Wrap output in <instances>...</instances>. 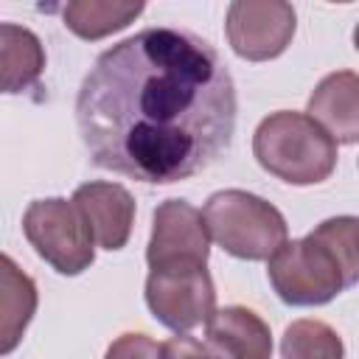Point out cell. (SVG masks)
<instances>
[{
  "instance_id": "obj_19",
  "label": "cell",
  "mask_w": 359,
  "mask_h": 359,
  "mask_svg": "<svg viewBox=\"0 0 359 359\" xmlns=\"http://www.w3.org/2000/svg\"><path fill=\"white\" fill-rule=\"evenodd\" d=\"M353 48L359 50V22H356V28H353Z\"/></svg>"
},
{
  "instance_id": "obj_2",
  "label": "cell",
  "mask_w": 359,
  "mask_h": 359,
  "mask_svg": "<svg viewBox=\"0 0 359 359\" xmlns=\"http://www.w3.org/2000/svg\"><path fill=\"white\" fill-rule=\"evenodd\" d=\"M252 154L264 171L289 185H317L337 168V143L303 112H272L252 135Z\"/></svg>"
},
{
  "instance_id": "obj_11",
  "label": "cell",
  "mask_w": 359,
  "mask_h": 359,
  "mask_svg": "<svg viewBox=\"0 0 359 359\" xmlns=\"http://www.w3.org/2000/svg\"><path fill=\"white\" fill-rule=\"evenodd\" d=\"M205 337L219 359H272L269 325L247 306L219 309Z\"/></svg>"
},
{
  "instance_id": "obj_15",
  "label": "cell",
  "mask_w": 359,
  "mask_h": 359,
  "mask_svg": "<svg viewBox=\"0 0 359 359\" xmlns=\"http://www.w3.org/2000/svg\"><path fill=\"white\" fill-rule=\"evenodd\" d=\"M283 359H345L339 334L323 320H294L280 339Z\"/></svg>"
},
{
  "instance_id": "obj_7",
  "label": "cell",
  "mask_w": 359,
  "mask_h": 359,
  "mask_svg": "<svg viewBox=\"0 0 359 359\" xmlns=\"http://www.w3.org/2000/svg\"><path fill=\"white\" fill-rule=\"evenodd\" d=\"M294 8L283 0H236L227 8L224 31L236 56L266 62L280 56L294 36Z\"/></svg>"
},
{
  "instance_id": "obj_4",
  "label": "cell",
  "mask_w": 359,
  "mask_h": 359,
  "mask_svg": "<svg viewBox=\"0 0 359 359\" xmlns=\"http://www.w3.org/2000/svg\"><path fill=\"white\" fill-rule=\"evenodd\" d=\"M266 275L275 294L289 306H325L348 289L337 252L314 233L286 241L269 258Z\"/></svg>"
},
{
  "instance_id": "obj_8",
  "label": "cell",
  "mask_w": 359,
  "mask_h": 359,
  "mask_svg": "<svg viewBox=\"0 0 359 359\" xmlns=\"http://www.w3.org/2000/svg\"><path fill=\"white\" fill-rule=\"evenodd\" d=\"M210 233L202 210L185 199H165L151 216V236L146 247L149 269L163 266H208Z\"/></svg>"
},
{
  "instance_id": "obj_10",
  "label": "cell",
  "mask_w": 359,
  "mask_h": 359,
  "mask_svg": "<svg viewBox=\"0 0 359 359\" xmlns=\"http://www.w3.org/2000/svg\"><path fill=\"white\" fill-rule=\"evenodd\" d=\"M309 118H314L334 143H359V73H328L309 95Z\"/></svg>"
},
{
  "instance_id": "obj_13",
  "label": "cell",
  "mask_w": 359,
  "mask_h": 359,
  "mask_svg": "<svg viewBox=\"0 0 359 359\" xmlns=\"http://www.w3.org/2000/svg\"><path fill=\"white\" fill-rule=\"evenodd\" d=\"M3 266V300H0V353H11L22 339L34 311H36V286L34 280L11 261V255L0 258Z\"/></svg>"
},
{
  "instance_id": "obj_17",
  "label": "cell",
  "mask_w": 359,
  "mask_h": 359,
  "mask_svg": "<svg viewBox=\"0 0 359 359\" xmlns=\"http://www.w3.org/2000/svg\"><path fill=\"white\" fill-rule=\"evenodd\" d=\"M163 345H157L146 334H121L109 348L104 359H160Z\"/></svg>"
},
{
  "instance_id": "obj_16",
  "label": "cell",
  "mask_w": 359,
  "mask_h": 359,
  "mask_svg": "<svg viewBox=\"0 0 359 359\" xmlns=\"http://www.w3.org/2000/svg\"><path fill=\"white\" fill-rule=\"evenodd\" d=\"M317 238H323L339 258L345 269L348 286L359 283V219L356 216H334L320 222L311 230Z\"/></svg>"
},
{
  "instance_id": "obj_6",
  "label": "cell",
  "mask_w": 359,
  "mask_h": 359,
  "mask_svg": "<svg viewBox=\"0 0 359 359\" xmlns=\"http://www.w3.org/2000/svg\"><path fill=\"white\" fill-rule=\"evenodd\" d=\"M146 306L154 320L177 334L208 325L216 309V289L208 266H163L146 278Z\"/></svg>"
},
{
  "instance_id": "obj_5",
  "label": "cell",
  "mask_w": 359,
  "mask_h": 359,
  "mask_svg": "<svg viewBox=\"0 0 359 359\" xmlns=\"http://www.w3.org/2000/svg\"><path fill=\"white\" fill-rule=\"evenodd\" d=\"M22 233L59 275H81L95 261V238L73 199H34L22 216Z\"/></svg>"
},
{
  "instance_id": "obj_1",
  "label": "cell",
  "mask_w": 359,
  "mask_h": 359,
  "mask_svg": "<svg viewBox=\"0 0 359 359\" xmlns=\"http://www.w3.org/2000/svg\"><path fill=\"white\" fill-rule=\"evenodd\" d=\"M236 84L216 48L180 28H146L104 50L76 95L93 165L171 185L213 165L236 132Z\"/></svg>"
},
{
  "instance_id": "obj_9",
  "label": "cell",
  "mask_w": 359,
  "mask_h": 359,
  "mask_svg": "<svg viewBox=\"0 0 359 359\" xmlns=\"http://www.w3.org/2000/svg\"><path fill=\"white\" fill-rule=\"evenodd\" d=\"M98 247L115 252L123 250L135 224V199L118 182H84L73 194Z\"/></svg>"
},
{
  "instance_id": "obj_3",
  "label": "cell",
  "mask_w": 359,
  "mask_h": 359,
  "mask_svg": "<svg viewBox=\"0 0 359 359\" xmlns=\"http://www.w3.org/2000/svg\"><path fill=\"white\" fill-rule=\"evenodd\" d=\"M202 216L210 238L224 252L244 261H269L289 241L283 213L272 202L241 188L210 194Z\"/></svg>"
},
{
  "instance_id": "obj_14",
  "label": "cell",
  "mask_w": 359,
  "mask_h": 359,
  "mask_svg": "<svg viewBox=\"0 0 359 359\" xmlns=\"http://www.w3.org/2000/svg\"><path fill=\"white\" fill-rule=\"evenodd\" d=\"M143 11V3H121V0H73L62 8L65 28L81 39H104L129 22H135Z\"/></svg>"
},
{
  "instance_id": "obj_12",
  "label": "cell",
  "mask_w": 359,
  "mask_h": 359,
  "mask_svg": "<svg viewBox=\"0 0 359 359\" xmlns=\"http://www.w3.org/2000/svg\"><path fill=\"white\" fill-rule=\"evenodd\" d=\"M0 59H3V93L8 95L34 87L45 70V50L39 36L14 22L0 25Z\"/></svg>"
},
{
  "instance_id": "obj_18",
  "label": "cell",
  "mask_w": 359,
  "mask_h": 359,
  "mask_svg": "<svg viewBox=\"0 0 359 359\" xmlns=\"http://www.w3.org/2000/svg\"><path fill=\"white\" fill-rule=\"evenodd\" d=\"M160 359H219V356L213 353L210 345H202L199 339L180 334V337H171L168 342H163Z\"/></svg>"
}]
</instances>
